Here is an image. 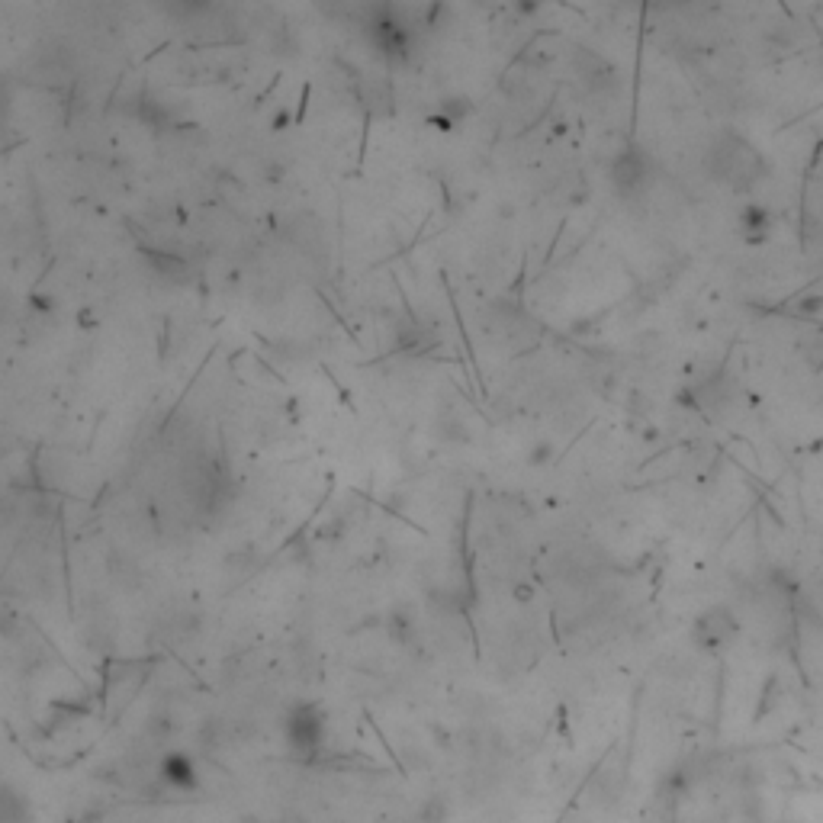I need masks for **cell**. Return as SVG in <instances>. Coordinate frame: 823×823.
I'll return each instance as SVG.
<instances>
[{"label": "cell", "instance_id": "obj_4", "mask_svg": "<svg viewBox=\"0 0 823 823\" xmlns=\"http://www.w3.org/2000/svg\"><path fill=\"white\" fill-rule=\"evenodd\" d=\"M367 26H370L373 42H377V49H380L386 58H406V55H409V46H412V29H409V23L396 20L389 10H373V20H370Z\"/></svg>", "mask_w": 823, "mask_h": 823}, {"label": "cell", "instance_id": "obj_7", "mask_svg": "<svg viewBox=\"0 0 823 823\" xmlns=\"http://www.w3.org/2000/svg\"><path fill=\"white\" fill-rule=\"evenodd\" d=\"M772 226H775V219L772 213L762 203H746L740 209V216H737V229L740 235L746 238V242H766V238L772 235Z\"/></svg>", "mask_w": 823, "mask_h": 823}, {"label": "cell", "instance_id": "obj_6", "mask_svg": "<svg viewBox=\"0 0 823 823\" xmlns=\"http://www.w3.org/2000/svg\"><path fill=\"white\" fill-rule=\"evenodd\" d=\"M158 775L164 785H171L177 791H197L200 788V772L193 766V759L187 753H168L158 762Z\"/></svg>", "mask_w": 823, "mask_h": 823}, {"label": "cell", "instance_id": "obj_2", "mask_svg": "<svg viewBox=\"0 0 823 823\" xmlns=\"http://www.w3.org/2000/svg\"><path fill=\"white\" fill-rule=\"evenodd\" d=\"M608 177H611V187H615L618 197L624 200H634L640 197L643 190L650 187L653 181V158L647 148L640 145H624L621 152L611 158V168H608Z\"/></svg>", "mask_w": 823, "mask_h": 823}, {"label": "cell", "instance_id": "obj_1", "mask_svg": "<svg viewBox=\"0 0 823 823\" xmlns=\"http://www.w3.org/2000/svg\"><path fill=\"white\" fill-rule=\"evenodd\" d=\"M705 168L717 184H724L727 190H753L762 174H766V158H762L759 148L737 136V132H721L705 155Z\"/></svg>", "mask_w": 823, "mask_h": 823}, {"label": "cell", "instance_id": "obj_3", "mask_svg": "<svg viewBox=\"0 0 823 823\" xmlns=\"http://www.w3.org/2000/svg\"><path fill=\"white\" fill-rule=\"evenodd\" d=\"M283 737L293 753H316L325 737V717L316 705H293L283 717Z\"/></svg>", "mask_w": 823, "mask_h": 823}, {"label": "cell", "instance_id": "obj_5", "mask_svg": "<svg viewBox=\"0 0 823 823\" xmlns=\"http://www.w3.org/2000/svg\"><path fill=\"white\" fill-rule=\"evenodd\" d=\"M692 634H695L701 650H721L730 643V637L737 634V621H733V615L727 608H711L695 621Z\"/></svg>", "mask_w": 823, "mask_h": 823}]
</instances>
